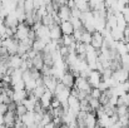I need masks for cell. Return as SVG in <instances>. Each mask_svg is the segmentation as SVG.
I'll return each mask as SVG.
<instances>
[{
  "instance_id": "cell-1",
  "label": "cell",
  "mask_w": 129,
  "mask_h": 128,
  "mask_svg": "<svg viewBox=\"0 0 129 128\" xmlns=\"http://www.w3.org/2000/svg\"><path fill=\"white\" fill-rule=\"evenodd\" d=\"M74 87L78 88L80 92H85L86 94H90V90H91V87L88 83V81L82 78V77H78L75 81H74Z\"/></svg>"
},
{
  "instance_id": "cell-2",
  "label": "cell",
  "mask_w": 129,
  "mask_h": 128,
  "mask_svg": "<svg viewBox=\"0 0 129 128\" xmlns=\"http://www.w3.org/2000/svg\"><path fill=\"white\" fill-rule=\"evenodd\" d=\"M86 81H88V83L90 84L91 88H98L100 82H102V74L96 70H91Z\"/></svg>"
},
{
  "instance_id": "cell-3",
  "label": "cell",
  "mask_w": 129,
  "mask_h": 128,
  "mask_svg": "<svg viewBox=\"0 0 129 128\" xmlns=\"http://www.w3.org/2000/svg\"><path fill=\"white\" fill-rule=\"evenodd\" d=\"M19 21H18V18H16V14L15 11H11L8 14V16L4 19V25L6 28H10V29H15L18 27Z\"/></svg>"
},
{
  "instance_id": "cell-4",
  "label": "cell",
  "mask_w": 129,
  "mask_h": 128,
  "mask_svg": "<svg viewBox=\"0 0 129 128\" xmlns=\"http://www.w3.org/2000/svg\"><path fill=\"white\" fill-rule=\"evenodd\" d=\"M56 84H58V81H56L54 77H51V75H49V77H43V85H44V88H45L46 90L51 92L53 94H54V92H55Z\"/></svg>"
},
{
  "instance_id": "cell-5",
  "label": "cell",
  "mask_w": 129,
  "mask_h": 128,
  "mask_svg": "<svg viewBox=\"0 0 129 128\" xmlns=\"http://www.w3.org/2000/svg\"><path fill=\"white\" fill-rule=\"evenodd\" d=\"M103 44H104V39H103L102 34H100L99 32H94V33L91 34L90 45H91L95 50H98V49H100V48L103 46Z\"/></svg>"
},
{
  "instance_id": "cell-6",
  "label": "cell",
  "mask_w": 129,
  "mask_h": 128,
  "mask_svg": "<svg viewBox=\"0 0 129 128\" xmlns=\"http://www.w3.org/2000/svg\"><path fill=\"white\" fill-rule=\"evenodd\" d=\"M119 84H122V83H125V82H128L129 81V72L127 70H124V69H119V70H117V72H113V75H112Z\"/></svg>"
},
{
  "instance_id": "cell-7",
  "label": "cell",
  "mask_w": 129,
  "mask_h": 128,
  "mask_svg": "<svg viewBox=\"0 0 129 128\" xmlns=\"http://www.w3.org/2000/svg\"><path fill=\"white\" fill-rule=\"evenodd\" d=\"M5 63H6L8 68H11V69H20V65H21L23 60H21V58L16 54V55H11V57H9L8 60H6Z\"/></svg>"
},
{
  "instance_id": "cell-8",
  "label": "cell",
  "mask_w": 129,
  "mask_h": 128,
  "mask_svg": "<svg viewBox=\"0 0 129 128\" xmlns=\"http://www.w3.org/2000/svg\"><path fill=\"white\" fill-rule=\"evenodd\" d=\"M53 98H54V94H53L51 92H49V90H45L43 97L39 99V103H40V106H42L43 109L46 111V109L50 107V103H51V99H53Z\"/></svg>"
},
{
  "instance_id": "cell-9",
  "label": "cell",
  "mask_w": 129,
  "mask_h": 128,
  "mask_svg": "<svg viewBox=\"0 0 129 128\" xmlns=\"http://www.w3.org/2000/svg\"><path fill=\"white\" fill-rule=\"evenodd\" d=\"M28 98V93L26 90H14V94H13V102L15 104H21V102L24 99Z\"/></svg>"
},
{
  "instance_id": "cell-10",
  "label": "cell",
  "mask_w": 129,
  "mask_h": 128,
  "mask_svg": "<svg viewBox=\"0 0 129 128\" xmlns=\"http://www.w3.org/2000/svg\"><path fill=\"white\" fill-rule=\"evenodd\" d=\"M21 122L26 128H30L35 126L34 123V112H26L23 117H21Z\"/></svg>"
},
{
  "instance_id": "cell-11",
  "label": "cell",
  "mask_w": 129,
  "mask_h": 128,
  "mask_svg": "<svg viewBox=\"0 0 129 128\" xmlns=\"http://www.w3.org/2000/svg\"><path fill=\"white\" fill-rule=\"evenodd\" d=\"M59 28H60V32L63 35H73V33H74V28L70 21H63L59 25Z\"/></svg>"
},
{
  "instance_id": "cell-12",
  "label": "cell",
  "mask_w": 129,
  "mask_h": 128,
  "mask_svg": "<svg viewBox=\"0 0 129 128\" xmlns=\"http://www.w3.org/2000/svg\"><path fill=\"white\" fill-rule=\"evenodd\" d=\"M58 16H59V19L61 20V23H63V21H69V19H70V9H69L68 6H61V8H59V10H58Z\"/></svg>"
},
{
  "instance_id": "cell-13",
  "label": "cell",
  "mask_w": 129,
  "mask_h": 128,
  "mask_svg": "<svg viewBox=\"0 0 129 128\" xmlns=\"http://www.w3.org/2000/svg\"><path fill=\"white\" fill-rule=\"evenodd\" d=\"M74 77L72 75V73L70 72H67L64 75H63V78H61V83L65 85V88H69V89H72L73 87H74Z\"/></svg>"
},
{
  "instance_id": "cell-14",
  "label": "cell",
  "mask_w": 129,
  "mask_h": 128,
  "mask_svg": "<svg viewBox=\"0 0 129 128\" xmlns=\"http://www.w3.org/2000/svg\"><path fill=\"white\" fill-rule=\"evenodd\" d=\"M84 122H85V128H95L96 122H98L96 116H95V112H93V113H88Z\"/></svg>"
},
{
  "instance_id": "cell-15",
  "label": "cell",
  "mask_w": 129,
  "mask_h": 128,
  "mask_svg": "<svg viewBox=\"0 0 129 128\" xmlns=\"http://www.w3.org/2000/svg\"><path fill=\"white\" fill-rule=\"evenodd\" d=\"M49 33H50V39H51V40H59V39H61V37H63V34H61V32H60V28H59L58 25L50 27V28H49Z\"/></svg>"
},
{
  "instance_id": "cell-16",
  "label": "cell",
  "mask_w": 129,
  "mask_h": 128,
  "mask_svg": "<svg viewBox=\"0 0 129 128\" xmlns=\"http://www.w3.org/2000/svg\"><path fill=\"white\" fill-rule=\"evenodd\" d=\"M31 63H33V68H35L37 70H39V72H40V69L44 67L43 54H42V53H38V54H37V57L31 60Z\"/></svg>"
},
{
  "instance_id": "cell-17",
  "label": "cell",
  "mask_w": 129,
  "mask_h": 128,
  "mask_svg": "<svg viewBox=\"0 0 129 128\" xmlns=\"http://www.w3.org/2000/svg\"><path fill=\"white\" fill-rule=\"evenodd\" d=\"M75 8L80 13H88V11H90L89 4H88V1H85V0H77L75 1Z\"/></svg>"
},
{
  "instance_id": "cell-18",
  "label": "cell",
  "mask_w": 129,
  "mask_h": 128,
  "mask_svg": "<svg viewBox=\"0 0 129 128\" xmlns=\"http://www.w3.org/2000/svg\"><path fill=\"white\" fill-rule=\"evenodd\" d=\"M45 45H46V44H44L42 40L35 39V40L33 42V46H31V49H33L34 52H37V53H43Z\"/></svg>"
},
{
  "instance_id": "cell-19",
  "label": "cell",
  "mask_w": 129,
  "mask_h": 128,
  "mask_svg": "<svg viewBox=\"0 0 129 128\" xmlns=\"http://www.w3.org/2000/svg\"><path fill=\"white\" fill-rule=\"evenodd\" d=\"M115 114L118 116V118L119 117H125V116H128V107L127 106H118V107H115Z\"/></svg>"
},
{
  "instance_id": "cell-20",
  "label": "cell",
  "mask_w": 129,
  "mask_h": 128,
  "mask_svg": "<svg viewBox=\"0 0 129 128\" xmlns=\"http://www.w3.org/2000/svg\"><path fill=\"white\" fill-rule=\"evenodd\" d=\"M45 90H46V89L44 88V85H39V87H35V89H34L31 93H33V94H34V97L39 100V99L43 97V94L45 93Z\"/></svg>"
},
{
  "instance_id": "cell-21",
  "label": "cell",
  "mask_w": 129,
  "mask_h": 128,
  "mask_svg": "<svg viewBox=\"0 0 129 128\" xmlns=\"http://www.w3.org/2000/svg\"><path fill=\"white\" fill-rule=\"evenodd\" d=\"M91 42V33H89V32H86L85 29H84V32L82 33V38H80V43H83V44H85V45H89Z\"/></svg>"
},
{
  "instance_id": "cell-22",
  "label": "cell",
  "mask_w": 129,
  "mask_h": 128,
  "mask_svg": "<svg viewBox=\"0 0 129 128\" xmlns=\"http://www.w3.org/2000/svg\"><path fill=\"white\" fill-rule=\"evenodd\" d=\"M24 11H25V14H31L34 11L33 0H25V3H24Z\"/></svg>"
},
{
  "instance_id": "cell-23",
  "label": "cell",
  "mask_w": 129,
  "mask_h": 128,
  "mask_svg": "<svg viewBox=\"0 0 129 128\" xmlns=\"http://www.w3.org/2000/svg\"><path fill=\"white\" fill-rule=\"evenodd\" d=\"M21 104L26 108V112H34V107H35V103L34 102H31L30 99H24L23 102H21Z\"/></svg>"
},
{
  "instance_id": "cell-24",
  "label": "cell",
  "mask_w": 129,
  "mask_h": 128,
  "mask_svg": "<svg viewBox=\"0 0 129 128\" xmlns=\"http://www.w3.org/2000/svg\"><path fill=\"white\" fill-rule=\"evenodd\" d=\"M86 52V45L83 44L80 42H77V46H75V54L77 55H82V54H85Z\"/></svg>"
},
{
  "instance_id": "cell-25",
  "label": "cell",
  "mask_w": 129,
  "mask_h": 128,
  "mask_svg": "<svg viewBox=\"0 0 129 128\" xmlns=\"http://www.w3.org/2000/svg\"><path fill=\"white\" fill-rule=\"evenodd\" d=\"M26 113V108L23 106V104H16V109H15V116L21 118L24 114Z\"/></svg>"
},
{
  "instance_id": "cell-26",
  "label": "cell",
  "mask_w": 129,
  "mask_h": 128,
  "mask_svg": "<svg viewBox=\"0 0 129 128\" xmlns=\"http://www.w3.org/2000/svg\"><path fill=\"white\" fill-rule=\"evenodd\" d=\"M61 42H63V45L64 46H69L72 43H74V38H73V35H63L61 37Z\"/></svg>"
},
{
  "instance_id": "cell-27",
  "label": "cell",
  "mask_w": 129,
  "mask_h": 128,
  "mask_svg": "<svg viewBox=\"0 0 129 128\" xmlns=\"http://www.w3.org/2000/svg\"><path fill=\"white\" fill-rule=\"evenodd\" d=\"M91 98H94V99H99L100 98V95H102V92L98 89V88H91V90H90V94H89Z\"/></svg>"
},
{
  "instance_id": "cell-28",
  "label": "cell",
  "mask_w": 129,
  "mask_h": 128,
  "mask_svg": "<svg viewBox=\"0 0 129 128\" xmlns=\"http://www.w3.org/2000/svg\"><path fill=\"white\" fill-rule=\"evenodd\" d=\"M65 89V85L63 84L61 82H58V84H56V88H55V92H54V95L55 94H58V93H60L61 90H64Z\"/></svg>"
},
{
  "instance_id": "cell-29",
  "label": "cell",
  "mask_w": 129,
  "mask_h": 128,
  "mask_svg": "<svg viewBox=\"0 0 129 128\" xmlns=\"http://www.w3.org/2000/svg\"><path fill=\"white\" fill-rule=\"evenodd\" d=\"M108 104L112 106V107H117V106H118V97H114V95H113V97L109 99Z\"/></svg>"
},
{
  "instance_id": "cell-30",
  "label": "cell",
  "mask_w": 129,
  "mask_h": 128,
  "mask_svg": "<svg viewBox=\"0 0 129 128\" xmlns=\"http://www.w3.org/2000/svg\"><path fill=\"white\" fill-rule=\"evenodd\" d=\"M79 89L78 88H75V87H73L72 89H70V95L72 97H75V98H78V95H79Z\"/></svg>"
},
{
  "instance_id": "cell-31",
  "label": "cell",
  "mask_w": 129,
  "mask_h": 128,
  "mask_svg": "<svg viewBox=\"0 0 129 128\" xmlns=\"http://www.w3.org/2000/svg\"><path fill=\"white\" fill-rule=\"evenodd\" d=\"M8 112V106L6 104H0V116H5Z\"/></svg>"
},
{
  "instance_id": "cell-32",
  "label": "cell",
  "mask_w": 129,
  "mask_h": 128,
  "mask_svg": "<svg viewBox=\"0 0 129 128\" xmlns=\"http://www.w3.org/2000/svg\"><path fill=\"white\" fill-rule=\"evenodd\" d=\"M15 109H16V104L14 102H11L10 104H8V111L9 112H14L15 113Z\"/></svg>"
},
{
  "instance_id": "cell-33",
  "label": "cell",
  "mask_w": 129,
  "mask_h": 128,
  "mask_svg": "<svg viewBox=\"0 0 129 128\" xmlns=\"http://www.w3.org/2000/svg\"><path fill=\"white\" fill-rule=\"evenodd\" d=\"M67 6L72 10L73 8H75V1H73V0H70V1H67Z\"/></svg>"
},
{
  "instance_id": "cell-34",
  "label": "cell",
  "mask_w": 129,
  "mask_h": 128,
  "mask_svg": "<svg viewBox=\"0 0 129 128\" xmlns=\"http://www.w3.org/2000/svg\"><path fill=\"white\" fill-rule=\"evenodd\" d=\"M44 128H58V127H55V124H54L53 122H50V123L45 124V126H44Z\"/></svg>"
},
{
  "instance_id": "cell-35",
  "label": "cell",
  "mask_w": 129,
  "mask_h": 128,
  "mask_svg": "<svg viewBox=\"0 0 129 128\" xmlns=\"http://www.w3.org/2000/svg\"><path fill=\"white\" fill-rule=\"evenodd\" d=\"M59 128H69V126H67V124H61Z\"/></svg>"
},
{
  "instance_id": "cell-36",
  "label": "cell",
  "mask_w": 129,
  "mask_h": 128,
  "mask_svg": "<svg viewBox=\"0 0 129 128\" xmlns=\"http://www.w3.org/2000/svg\"><path fill=\"white\" fill-rule=\"evenodd\" d=\"M128 127H129V114H128Z\"/></svg>"
},
{
  "instance_id": "cell-37",
  "label": "cell",
  "mask_w": 129,
  "mask_h": 128,
  "mask_svg": "<svg viewBox=\"0 0 129 128\" xmlns=\"http://www.w3.org/2000/svg\"><path fill=\"white\" fill-rule=\"evenodd\" d=\"M30 128H37V126H33V127H30Z\"/></svg>"
},
{
  "instance_id": "cell-38",
  "label": "cell",
  "mask_w": 129,
  "mask_h": 128,
  "mask_svg": "<svg viewBox=\"0 0 129 128\" xmlns=\"http://www.w3.org/2000/svg\"><path fill=\"white\" fill-rule=\"evenodd\" d=\"M128 113H129V108H128Z\"/></svg>"
}]
</instances>
